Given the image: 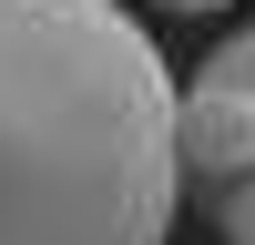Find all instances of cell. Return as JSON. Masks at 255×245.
Masks as SVG:
<instances>
[{
  "label": "cell",
  "mask_w": 255,
  "mask_h": 245,
  "mask_svg": "<svg viewBox=\"0 0 255 245\" xmlns=\"http://www.w3.org/2000/svg\"><path fill=\"white\" fill-rule=\"evenodd\" d=\"M215 235H225V245H255V174H245V184H225V204H215Z\"/></svg>",
  "instance_id": "cell-3"
},
{
  "label": "cell",
  "mask_w": 255,
  "mask_h": 245,
  "mask_svg": "<svg viewBox=\"0 0 255 245\" xmlns=\"http://www.w3.org/2000/svg\"><path fill=\"white\" fill-rule=\"evenodd\" d=\"M174 113L184 92L123 0H0V245H163Z\"/></svg>",
  "instance_id": "cell-1"
},
{
  "label": "cell",
  "mask_w": 255,
  "mask_h": 245,
  "mask_svg": "<svg viewBox=\"0 0 255 245\" xmlns=\"http://www.w3.org/2000/svg\"><path fill=\"white\" fill-rule=\"evenodd\" d=\"M153 10H225V0H153Z\"/></svg>",
  "instance_id": "cell-5"
},
{
  "label": "cell",
  "mask_w": 255,
  "mask_h": 245,
  "mask_svg": "<svg viewBox=\"0 0 255 245\" xmlns=\"http://www.w3.org/2000/svg\"><path fill=\"white\" fill-rule=\"evenodd\" d=\"M204 72H215V82H245V92H255V20H245L235 41H215V61H204Z\"/></svg>",
  "instance_id": "cell-4"
},
{
  "label": "cell",
  "mask_w": 255,
  "mask_h": 245,
  "mask_svg": "<svg viewBox=\"0 0 255 245\" xmlns=\"http://www.w3.org/2000/svg\"><path fill=\"white\" fill-rule=\"evenodd\" d=\"M174 143H184V174L245 184V174H255V92L194 72V92H184V113H174Z\"/></svg>",
  "instance_id": "cell-2"
}]
</instances>
